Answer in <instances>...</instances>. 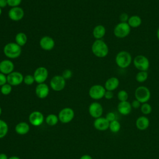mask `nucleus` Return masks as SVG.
I'll list each match as a JSON object with an SVG mask.
<instances>
[{
    "instance_id": "1",
    "label": "nucleus",
    "mask_w": 159,
    "mask_h": 159,
    "mask_svg": "<svg viewBox=\"0 0 159 159\" xmlns=\"http://www.w3.org/2000/svg\"><path fill=\"white\" fill-rule=\"evenodd\" d=\"M91 50L97 57H106L109 53V47L106 43L102 39L96 40L92 44Z\"/></svg>"
},
{
    "instance_id": "2",
    "label": "nucleus",
    "mask_w": 159,
    "mask_h": 159,
    "mask_svg": "<svg viewBox=\"0 0 159 159\" xmlns=\"http://www.w3.org/2000/svg\"><path fill=\"white\" fill-rule=\"evenodd\" d=\"M3 52L9 58L15 59L21 55L22 47L16 42H9L4 47Z\"/></svg>"
},
{
    "instance_id": "3",
    "label": "nucleus",
    "mask_w": 159,
    "mask_h": 159,
    "mask_svg": "<svg viewBox=\"0 0 159 159\" xmlns=\"http://www.w3.org/2000/svg\"><path fill=\"white\" fill-rule=\"evenodd\" d=\"M115 61L117 65L120 68H126L129 66L132 61L130 53L127 51L122 50L117 53L116 56Z\"/></svg>"
},
{
    "instance_id": "4",
    "label": "nucleus",
    "mask_w": 159,
    "mask_h": 159,
    "mask_svg": "<svg viewBox=\"0 0 159 159\" xmlns=\"http://www.w3.org/2000/svg\"><path fill=\"white\" fill-rule=\"evenodd\" d=\"M135 99L138 100L141 104L147 102L151 97L150 89L144 86H140L136 88L135 93Z\"/></svg>"
},
{
    "instance_id": "5",
    "label": "nucleus",
    "mask_w": 159,
    "mask_h": 159,
    "mask_svg": "<svg viewBox=\"0 0 159 159\" xmlns=\"http://www.w3.org/2000/svg\"><path fill=\"white\" fill-rule=\"evenodd\" d=\"M130 29L127 22H119L114 27V34L117 38L124 39L130 34Z\"/></svg>"
},
{
    "instance_id": "6",
    "label": "nucleus",
    "mask_w": 159,
    "mask_h": 159,
    "mask_svg": "<svg viewBox=\"0 0 159 159\" xmlns=\"http://www.w3.org/2000/svg\"><path fill=\"white\" fill-rule=\"evenodd\" d=\"M133 63L139 71H147L150 66L149 60L142 55H137L133 60Z\"/></svg>"
},
{
    "instance_id": "7",
    "label": "nucleus",
    "mask_w": 159,
    "mask_h": 159,
    "mask_svg": "<svg viewBox=\"0 0 159 159\" xmlns=\"http://www.w3.org/2000/svg\"><path fill=\"white\" fill-rule=\"evenodd\" d=\"M104 86L101 84H94L89 89V96L91 98L94 100H99L104 98L106 93Z\"/></svg>"
},
{
    "instance_id": "8",
    "label": "nucleus",
    "mask_w": 159,
    "mask_h": 159,
    "mask_svg": "<svg viewBox=\"0 0 159 159\" xmlns=\"http://www.w3.org/2000/svg\"><path fill=\"white\" fill-rule=\"evenodd\" d=\"M75 112L71 107H65L60 110L58 114L59 121L63 124L70 122L74 118Z\"/></svg>"
},
{
    "instance_id": "9",
    "label": "nucleus",
    "mask_w": 159,
    "mask_h": 159,
    "mask_svg": "<svg viewBox=\"0 0 159 159\" xmlns=\"http://www.w3.org/2000/svg\"><path fill=\"white\" fill-rule=\"evenodd\" d=\"M66 85L65 80L61 75L54 76L50 80V86L55 91H60L63 90Z\"/></svg>"
},
{
    "instance_id": "10",
    "label": "nucleus",
    "mask_w": 159,
    "mask_h": 159,
    "mask_svg": "<svg viewBox=\"0 0 159 159\" xmlns=\"http://www.w3.org/2000/svg\"><path fill=\"white\" fill-rule=\"evenodd\" d=\"M33 76L35 81L37 83H43L47 80L48 76V72L45 67L40 66L35 70Z\"/></svg>"
},
{
    "instance_id": "11",
    "label": "nucleus",
    "mask_w": 159,
    "mask_h": 159,
    "mask_svg": "<svg viewBox=\"0 0 159 159\" xmlns=\"http://www.w3.org/2000/svg\"><path fill=\"white\" fill-rule=\"evenodd\" d=\"M45 120L43 114L38 111H35L31 112L29 116V121L31 125L35 127L41 125Z\"/></svg>"
},
{
    "instance_id": "12",
    "label": "nucleus",
    "mask_w": 159,
    "mask_h": 159,
    "mask_svg": "<svg viewBox=\"0 0 159 159\" xmlns=\"http://www.w3.org/2000/svg\"><path fill=\"white\" fill-rule=\"evenodd\" d=\"M88 112L92 117L96 119L102 116L103 113V107L99 102H93L89 106Z\"/></svg>"
},
{
    "instance_id": "13",
    "label": "nucleus",
    "mask_w": 159,
    "mask_h": 159,
    "mask_svg": "<svg viewBox=\"0 0 159 159\" xmlns=\"http://www.w3.org/2000/svg\"><path fill=\"white\" fill-rule=\"evenodd\" d=\"M24 80V76L19 71H12L7 76V83L12 86L20 84Z\"/></svg>"
},
{
    "instance_id": "14",
    "label": "nucleus",
    "mask_w": 159,
    "mask_h": 159,
    "mask_svg": "<svg viewBox=\"0 0 159 159\" xmlns=\"http://www.w3.org/2000/svg\"><path fill=\"white\" fill-rule=\"evenodd\" d=\"M24 16L23 9L19 6L11 7L8 12V16L13 21H19L21 20Z\"/></svg>"
},
{
    "instance_id": "15",
    "label": "nucleus",
    "mask_w": 159,
    "mask_h": 159,
    "mask_svg": "<svg viewBox=\"0 0 159 159\" xmlns=\"http://www.w3.org/2000/svg\"><path fill=\"white\" fill-rule=\"evenodd\" d=\"M49 87L45 83L38 84L35 89L36 96L40 99L47 98L49 94Z\"/></svg>"
},
{
    "instance_id": "16",
    "label": "nucleus",
    "mask_w": 159,
    "mask_h": 159,
    "mask_svg": "<svg viewBox=\"0 0 159 159\" xmlns=\"http://www.w3.org/2000/svg\"><path fill=\"white\" fill-rule=\"evenodd\" d=\"M109 122L106 119V117H100L95 119L93 122L94 128L99 131H105L109 129Z\"/></svg>"
},
{
    "instance_id": "17",
    "label": "nucleus",
    "mask_w": 159,
    "mask_h": 159,
    "mask_svg": "<svg viewBox=\"0 0 159 159\" xmlns=\"http://www.w3.org/2000/svg\"><path fill=\"white\" fill-rule=\"evenodd\" d=\"M40 47L44 50H51L54 48L55 41L50 36H44L41 38L39 42Z\"/></svg>"
},
{
    "instance_id": "18",
    "label": "nucleus",
    "mask_w": 159,
    "mask_h": 159,
    "mask_svg": "<svg viewBox=\"0 0 159 159\" xmlns=\"http://www.w3.org/2000/svg\"><path fill=\"white\" fill-rule=\"evenodd\" d=\"M14 65L9 60H4L0 61V72L8 75L14 71Z\"/></svg>"
},
{
    "instance_id": "19",
    "label": "nucleus",
    "mask_w": 159,
    "mask_h": 159,
    "mask_svg": "<svg viewBox=\"0 0 159 159\" xmlns=\"http://www.w3.org/2000/svg\"><path fill=\"white\" fill-rule=\"evenodd\" d=\"M132 109V107L131 103H130L128 101L119 102L117 105L118 112L123 116H127L131 112Z\"/></svg>"
},
{
    "instance_id": "20",
    "label": "nucleus",
    "mask_w": 159,
    "mask_h": 159,
    "mask_svg": "<svg viewBox=\"0 0 159 159\" xmlns=\"http://www.w3.org/2000/svg\"><path fill=\"white\" fill-rule=\"evenodd\" d=\"M119 85V80L117 77H111L108 78L104 84V88L107 91H113L116 89Z\"/></svg>"
},
{
    "instance_id": "21",
    "label": "nucleus",
    "mask_w": 159,
    "mask_h": 159,
    "mask_svg": "<svg viewBox=\"0 0 159 159\" xmlns=\"http://www.w3.org/2000/svg\"><path fill=\"white\" fill-rule=\"evenodd\" d=\"M150 121L147 117L142 116L139 117L135 122L136 127L139 130H145L149 127Z\"/></svg>"
},
{
    "instance_id": "22",
    "label": "nucleus",
    "mask_w": 159,
    "mask_h": 159,
    "mask_svg": "<svg viewBox=\"0 0 159 159\" xmlns=\"http://www.w3.org/2000/svg\"><path fill=\"white\" fill-rule=\"evenodd\" d=\"M14 130L17 134L20 135H24L29 132L30 126L29 124L25 122H20L16 125Z\"/></svg>"
},
{
    "instance_id": "23",
    "label": "nucleus",
    "mask_w": 159,
    "mask_h": 159,
    "mask_svg": "<svg viewBox=\"0 0 159 159\" xmlns=\"http://www.w3.org/2000/svg\"><path fill=\"white\" fill-rule=\"evenodd\" d=\"M106 34V28L102 25H98L95 26L93 30V35L96 40L102 39Z\"/></svg>"
},
{
    "instance_id": "24",
    "label": "nucleus",
    "mask_w": 159,
    "mask_h": 159,
    "mask_svg": "<svg viewBox=\"0 0 159 159\" xmlns=\"http://www.w3.org/2000/svg\"><path fill=\"white\" fill-rule=\"evenodd\" d=\"M127 24L131 28L139 27L142 24V19L137 15H133L129 17Z\"/></svg>"
},
{
    "instance_id": "25",
    "label": "nucleus",
    "mask_w": 159,
    "mask_h": 159,
    "mask_svg": "<svg viewBox=\"0 0 159 159\" xmlns=\"http://www.w3.org/2000/svg\"><path fill=\"white\" fill-rule=\"evenodd\" d=\"M16 43L21 47L25 45L27 42V37L24 32H19L15 37Z\"/></svg>"
},
{
    "instance_id": "26",
    "label": "nucleus",
    "mask_w": 159,
    "mask_h": 159,
    "mask_svg": "<svg viewBox=\"0 0 159 159\" xmlns=\"http://www.w3.org/2000/svg\"><path fill=\"white\" fill-rule=\"evenodd\" d=\"M45 121L47 125L50 126H54L57 124L59 121L58 117L55 114H48L45 119Z\"/></svg>"
},
{
    "instance_id": "27",
    "label": "nucleus",
    "mask_w": 159,
    "mask_h": 159,
    "mask_svg": "<svg viewBox=\"0 0 159 159\" xmlns=\"http://www.w3.org/2000/svg\"><path fill=\"white\" fill-rule=\"evenodd\" d=\"M9 126L7 123L2 119H0V139L4 138L7 134Z\"/></svg>"
},
{
    "instance_id": "28",
    "label": "nucleus",
    "mask_w": 159,
    "mask_h": 159,
    "mask_svg": "<svg viewBox=\"0 0 159 159\" xmlns=\"http://www.w3.org/2000/svg\"><path fill=\"white\" fill-rule=\"evenodd\" d=\"M148 76V74L147 71H139L135 76V80L139 83H143L147 80Z\"/></svg>"
},
{
    "instance_id": "29",
    "label": "nucleus",
    "mask_w": 159,
    "mask_h": 159,
    "mask_svg": "<svg viewBox=\"0 0 159 159\" xmlns=\"http://www.w3.org/2000/svg\"><path fill=\"white\" fill-rule=\"evenodd\" d=\"M109 130L112 133H117L120 129V124L117 120H114L109 123Z\"/></svg>"
},
{
    "instance_id": "30",
    "label": "nucleus",
    "mask_w": 159,
    "mask_h": 159,
    "mask_svg": "<svg viewBox=\"0 0 159 159\" xmlns=\"http://www.w3.org/2000/svg\"><path fill=\"white\" fill-rule=\"evenodd\" d=\"M140 110L142 114L145 115H148L152 112V107L150 104H148V102H145L141 104Z\"/></svg>"
},
{
    "instance_id": "31",
    "label": "nucleus",
    "mask_w": 159,
    "mask_h": 159,
    "mask_svg": "<svg viewBox=\"0 0 159 159\" xmlns=\"http://www.w3.org/2000/svg\"><path fill=\"white\" fill-rule=\"evenodd\" d=\"M12 86L7 83L2 85V86H1V89H0L1 94L5 96L9 94L12 92Z\"/></svg>"
},
{
    "instance_id": "32",
    "label": "nucleus",
    "mask_w": 159,
    "mask_h": 159,
    "mask_svg": "<svg viewBox=\"0 0 159 159\" xmlns=\"http://www.w3.org/2000/svg\"><path fill=\"white\" fill-rule=\"evenodd\" d=\"M117 99L120 102L126 101L128 100L129 94L125 90H120L117 93Z\"/></svg>"
},
{
    "instance_id": "33",
    "label": "nucleus",
    "mask_w": 159,
    "mask_h": 159,
    "mask_svg": "<svg viewBox=\"0 0 159 159\" xmlns=\"http://www.w3.org/2000/svg\"><path fill=\"white\" fill-rule=\"evenodd\" d=\"M23 82L27 85H31L35 81V79H34V77L33 75H27L25 76H24Z\"/></svg>"
},
{
    "instance_id": "34",
    "label": "nucleus",
    "mask_w": 159,
    "mask_h": 159,
    "mask_svg": "<svg viewBox=\"0 0 159 159\" xmlns=\"http://www.w3.org/2000/svg\"><path fill=\"white\" fill-rule=\"evenodd\" d=\"M7 5L11 7H17L19 6L22 0H7Z\"/></svg>"
},
{
    "instance_id": "35",
    "label": "nucleus",
    "mask_w": 159,
    "mask_h": 159,
    "mask_svg": "<svg viewBox=\"0 0 159 159\" xmlns=\"http://www.w3.org/2000/svg\"><path fill=\"white\" fill-rule=\"evenodd\" d=\"M129 16L126 12H122L119 15V19L120 22H127Z\"/></svg>"
},
{
    "instance_id": "36",
    "label": "nucleus",
    "mask_w": 159,
    "mask_h": 159,
    "mask_svg": "<svg viewBox=\"0 0 159 159\" xmlns=\"http://www.w3.org/2000/svg\"><path fill=\"white\" fill-rule=\"evenodd\" d=\"M63 78L65 79V80H68L70 79L71 76H72V71L70 70H68V69H66L65 70H64L62 73V75Z\"/></svg>"
},
{
    "instance_id": "37",
    "label": "nucleus",
    "mask_w": 159,
    "mask_h": 159,
    "mask_svg": "<svg viewBox=\"0 0 159 159\" xmlns=\"http://www.w3.org/2000/svg\"><path fill=\"white\" fill-rule=\"evenodd\" d=\"M105 117L106 118V119H107L109 122H112V121H113V120H114L116 119V115H115V114H114V112H109L107 113V114H106V116Z\"/></svg>"
},
{
    "instance_id": "38",
    "label": "nucleus",
    "mask_w": 159,
    "mask_h": 159,
    "mask_svg": "<svg viewBox=\"0 0 159 159\" xmlns=\"http://www.w3.org/2000/svg\"><path fill=\"white\" fill-rule=\"evenodd\" d=\"M7 83V76L6 75L0 72V86H2Z\"/></svg>"
},
{
    "instance_id": "39",
    "label": "nucleus",
    "mask_w": 159,
    "mask_h": 159,
    "mask_svg": "<svg viewBox=\"0 0 159 159\" xmlns=\"http://www.w3.org/2000/svg\"><path fill=\"white\" fill-rule=\"evenodd\" d=\"M106 99H111L113 98L114 97V93L112 91H106V93L104 94V96Z\"/></svg>"
},
{
    "instance_id": "40",
    "label": "nucleus",
    "mask_w": 159,
    "mask_h": 159,
    "mask_svg": "<svg viewBox=\"0 0 159 159\" xmlns=\"http://www.w3.org/2000/svg\"><path fill=\"white\" fill-rule=\"evenodd\" d=\"M131 106H132V108H134V109H138L139 107H140L141 106V103L137 99H135L134 100L132 103H131Z\"/></svg>"
},
{
    "instance_id": "41",
    "label": "nucleus",
    "mask_w": 159,
    "mask_h": 159,
    "mask_svg": "<svg viewBox=\"0 0 159 159\" xmlns=\"http://www.w3.org/2000/svg\"><path fill=\"white\" fill-rule=\"evenodd\" d=\"M7 6V0H0V7L1 9L6 7Z\"/></svg>"
},
{
    "instance_id": "42",
    "label": "nucleus",
    "mask_w": 159,
    "mask_h": 159,
    "mask_svg": "<svg viewBox=\"0 0 159 159\" xmlns=\"http://www.w3.org/2000/svg\"><path fill=\"white\" fill-rule=\"evenodd\" d=\"M80 159H93V157L88 155V154H84V155H83L80 158Z\"/></svg>"
},
{
    "instance_id": "43",
    "label": "nucleus",
    "mask_w": 159,
    "mask_h": 159,
    "mask_svg": "<svg viewBox=\"0 0 159 159\" xmlns=\"http://www.w3.org/2000/svg\"><path fill=\"white\" fill-rule=\"evenodd\" d=\"M9 157L7 155L4 153H0V159H8Z\"/></svg>"
},
{
    "instance_id": "44",
    "label": "nucleus",
    "mask_w": 159,
    "mask_h": 159,
    "mask_svg": "<svg viewBox=\"0 0 159 159\" xmlns=\"http://www.w3.org/2000/svg\"><path fill=\"white\" fill-rule=\"evenodd\" d=\"M8 159H20V158L17 156H11L10 157H9Z\"/></svg>"
},
{
    "instance_id": "45",
    "label": "nucleus",
    "mask_w": 159,
    "mask_h": 159,
    "mask_svg": "<svg viewBox=\"0 0 159 159\" xmlns=\"http://www.w3.org/2000/svg\"><path fill=\"white\" fill-rule=\"evenodd\" d=\"M157 39H158V40H159V28L158 29V30H157Z\"/></svg>"
},
{
    "instance_id": "46",
    "label": "nucleus",
    "mask_w": 159,
    "mask_h": 159,
    "mask_svg": "<svg viewBox=\"0 0 159 159\" xmlns=\"http://www.w3.org/2000/svg\"><path fill=\"white\" fill-rule=\"evenodd\" d=\"M1 114H2V109H1V106H0V116H1Z\"/></svg>"
},
{
    "instance_id": "47",
    "label": "nucleus",
    "mask_w": 159,
    "mask_h": 159,
    "mask_svg": "<svg viewBox=\"0 0 159 159\" xmlns=\"http://www.w3.org/2000/svg\"><path fill=\"white\" fill-rule=\"evenodd\" d=\"M1 14H2V9L0 7V16H1Z\"/></svg>"
}]
</instances>
